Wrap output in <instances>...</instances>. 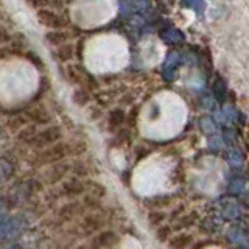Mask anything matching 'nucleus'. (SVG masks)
Returning <instances> with one entry per match:
<instances>
[{"label": "nucleus", "instance_id": "f257e3e1", "mask_svg": "<svg viewBox=\"0 0 249 249\" xmlns=\"http://www.w3.org/2000/svg\"><path fill=\"white\" fill-rule=\"evenodd\" d=\"M36 19L42 27L49 30H62L66 27V19L58 11H53L50 8H42L36 11Z\"/></svg>", "mask_w": 249, "mask_h": 249}, {"label": "nucleus", "instance_id": "f03ea898", "mask_svg": "<svg viewBox=\"0 0 249 249\" xmlns=\"http://www.w3.org/2000/svg\"><path fill=\"white\" fill-rule=\"evenodd\" d=\"M70 35L69 31H66L64 28L62 30H49L45 33V41L47 44H50L53 47H59V45H64L69 42Z\"/></svg>", "mask_w": 249, "mask_h": 249}, {"label": "nucleus", "instance_id": "7ed1b4c3", "mask_svg": "<svg viewBox=\"0 0 249 249\" xmlns=\"http://www.w3.org/2000/svg\"><path fill=\"white\" fill-rule=\"evenodd\" d=\"M54 56H56L59 61L66 62L69 59H72L73 56V45L72 44H64V45H59L56 47V52H54Z\"/></svg>", "mask_w": 249, "mask_h": 249}, {"label": "nucleus", "instance_id": "20e7f679", "mask_svg": "<svg viewBox=\"0 0 249 249\" xmlns=\"http://www.w3.org/2000/svg\"><path fill=\"white\" fill-rule=\"evenodd\" d=\"M25 3L30 8H33L35 11H37V10H42V8L49 6V0H25Z\"/></svg>", "mask_w": 249, "mask_h": 249}, {"label": "nucleus", "instance_id": "39448f33", "mask_svg": "<svg viewBox=\"0 0 249 249\" xmlns=\"http://www.w3.org/2000/svg\"><path fill=\"white\" fill-rule=\"evenodd\" d=\"M11 41V35L3 25H0V45H5Z\"/></svg>", "mask_w": 249, "mask_h": 249}]
</instances>
